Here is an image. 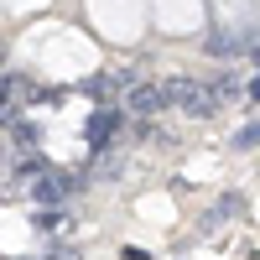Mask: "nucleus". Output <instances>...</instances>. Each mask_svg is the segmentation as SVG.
Here are the masks:
<instances>
[{
  "mask_svg": "<svg viewBox=\"0 0 260 260\" xmlns=\"http://www.w3.org/2000/svg\"><path fill=\"white\" fill-rule=\"evenodd\" d=\"M161 104H167V89H161V83H136L130 99H125V110H130V115H156Z\"/></svg>",
  "mask_w": 260,
  "mask_h": 260,
  "instance_id": "obj_1",
  "label": "nucleus"
},
{
  "mask_svg": "<svg viewBox=\"0 0 260 260\" xmlns=\"http://www.w3.org/2000/svg\"><path fill=\"white\" fill-rule=\"evenodd\" d=\"M115 130H120V110H99V115L89 120V146H94V151H104Z\"/></svg>",
  "mask_w": 260,
  "mask_h": 260,
  "instance_id": "obj_2",
  "label": "nucleus"
},
{
  "mask_svg": "<svg viewBox=\"0 0 260 260\" xmlns=\"http://www.w3.org/2000/svg\"><path fill=\"white\" fill-rule=\"evenodd\" d=\"M161 89H167V104H187L192 94H198V89H203V83H192V78H167V83H161Z\"/></svg>",
  "mask_w": 260,
  "mask_h": 260,
  "instance_id": "obj_3",
  "label": "nucleus"
},
{
  "mask_svg": "<svg viewBox=\"0 0 260 260\" xmlns=\"http://www.w3.org/2000/svg\"><path fill=\"white\" fill-rule=\"evenodd\" d=\"M68 187H73L68 177H62V182H37V187H31V198H37V203H57V198H62Z\"/></svg>",
  "mask_w": 260,
  "mask_h": 260,
  "instance_id": "obj_4",
  "label": "nucleus"
},
{
  "mask_svg": "<svg viewBox=\"0 0 260 260\" xmlns=\"http://www.w3.org/2000/svg\"><path fill=\"white\" fill-rule=\"evenodd\" d=\"M6 120H11V141H21V146H37V130H31L26 120H21V125H16V115H6Z\"/></svg>",
  "mask_w": 260,
  "mask_h": 260,
  "instance_id": "obj_5",
  "label": "nucleus"
},
{
  "mask_svg": "<svg viewBox=\"0 0 260 260\" xmlns=\"http://www.w3.org/2000/svg\"><path fill=\"white\" fill-rule=\"evenodd\" d=\"M234 146H240V151H250V146H260V125H245V130H240V141H234Z\"/></svg>",
  "mask_w": 260,
  "mask_h": 260,
  "instance_id": "obj_6",
  "label": "nucleus"
},
{
  "mask_svg": "<svg viewBox=\"0 0 260 260\" xmlns=\"http://www.w3.org/2000/svg\"><path fill=\"white\" fill-rule=\"evenodd\" d=\"M68 219H62V213H37V229H62Z\"/></svg>",
  "mask_w": 260,
  "mask_h": 260,
  "instance_id": "obj_7",
  "label": "nucleus"
},
{
  "mask_svg": "<svg viewBox=\"0 0 260 260\" xmlns=\"http://www.w3.org/2000/svg\"><path fill=\"white\" fill-rule=\"evenodd\" d=\"M250 99H255V104H260V78H255V83H250Z\"/></svg>",
  "mask_w": 260,
  "mask_h": 260,
  "instance_id": "obj_8",
  "label": "nucleus"
}]
</instances>
